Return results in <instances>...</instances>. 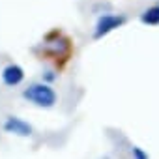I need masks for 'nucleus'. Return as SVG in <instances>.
I'll list each match as a JSON object with an SVG mask.
<instances>
[{
  "label": "nucleus",
  "instance_id": "nucleus-3",
  "mask_svg": "<svg viewBox=\"0 0 159 159\" xmlns=\"http://www.w3.org/2000/svg\"><path fill=\"white\" fill-rule=\"evenodd\" d=\"M2 129H4L6 133H10V135L23 137V139L32 137V133H34L32 124H28L26 120H23V118H19V116H8V118L4 120V124H2Z\"/></svg>",
  "mask_w": 159,
  "mask_h": 159
},
{
  "label": "nucleus",
  "instance_id": "nucleus-5",
  "mask_svg": "<svg viewBox=\"0 0 159 159\" xmlns=\"http://www.w3.org/2000/svg\"><path fill=\"white\" fill-rule=\"evenodd\" d=\"M140 23L146 25V26H157L159 25V4H153L150 8H146L142 13H140Z\"/></svg>",
  "mask_w": 159,
  "mask_h": 159
},
{
  "label": "nucleus",
  "instance_id": "nucleus-7",
  "mask_svg": "<svg viewBox=\"0 0 159 159\" xmlns=\"http://www.w3.org/2000/svg\"><path fill=\"white\" fill-rule=\"evenodd\" d=\"M54 79H56V75H54L52 71H45V75H43V83H47V84H49V83H52V81H54Z\"/></svg>",
  "mask_w": 159,
  "mask_h": 159
},
{
  "label": "nucleus",
  "instance_id": "nucleus-2",
  "mask_svg": "<svg viewBox=\"0 0 159 159\" xmlns=\"http://www.w3.org/2000/svg\"><path fill=\"white\" fill-rule=\"evenodd\" d=\"M127 17L122 15V13H105L98 19L96 26H94V39H101L105 36H109L111 32L122 28L125 25Z\"/></svg>",
  "mask_w": 159,
  "mask_h": 159
},
{
  "label": "nucleus",
  "instance_id": "nucleus-6",
  "mask_svg": "<svg viewBox=\"0 0 159 159\" xmlns=\"http://www.w3.org/2000/svg\"><path fill=\"white\" fill-rule=\"evenodd\" d=\"M131 157H133V159H150V155H148L140 146H133V148H131Z\"/></svg>",
  "mask_w": 159,
  "mask_h": 159
},
{
  "label": "nucleus",
  "instance_id": "nucleus-1",
  "mask_svg": "<svg viewBox=\"0 0 159 159\" xmlns=\"http://www.w3.org/2000/svg\"><path fill=\"white\" fill-rule=\"evenodd\" d=\"M23 99H26L28 103L39 107V109H52L58 101V94L56 90L47 84V83H32L23 90Z\"/></svg>",
  "mask_w": 159,
  "mask_h": 159
},
{
  "label": "nucleus",
  "instance_id": "nucleus-4",
  "mask_svg": "<svg viewBox=\"0 0 159 159\" xmlns=\"http://www.w3.org/2000/svg\"><path fill=\"white\" fill-rule=\"evenodd\" d=\"M0 77H2V83L6 86H19L23 81H25V69L19 66V64H8L2 73H0Z\"/></svg>",
  "mask_w": 159,
  "mask_h": 159
}]
</instances>
